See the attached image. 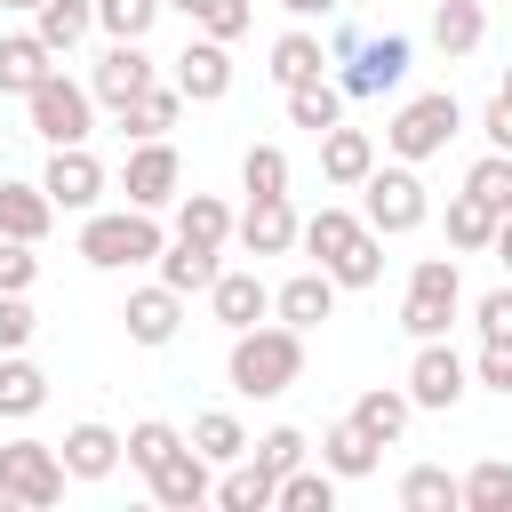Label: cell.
Masks as SVG:
<instances>
[{"label":"cell","instance_id":"obj_14","mask_svg":"<svg viewBox=\"0 0 512 512\" xmlns=\"http://www.w3.org/2000/svg\"><path fill=\"white\" fill-rule=\"evenodd\" d=\"M152 80H160V64L144 56V40H112V48L96 56V72H88V88H96V104H104V112L136 104V96H144Z\"/></svg>","mask_w":512,"mask_h":512},{"label":"cell","instance_id":"obj_28","mask_svg":"<svg viewBox=\"0 0 512 512\" xmlns=\"http://www.w3.org/2000/svg\"><path fill=\"white\" fill-rule=\"evenodd\" d=\"M40 408H48V368L24 360V352H0V416L24 424V416H40Z\"/></svg>","mask_w":512,"mask_h":512},{"label":"cell","instance_id":"obj_30","mask_svg":"<svg viewBox=\"0 0 512 512\" xmlns=\"http://www.w3.org/2000/svg\"><path fill=\"white\" fill-rule=\"evenodd\" d=\"M400 512H464V480L448 464H408L400 472Z\"/></svg>","mask_w":512,"mask_h":512},{"label":"cell","instance_id":"obj_18","mask_svg":"<svg viewBox=\"0 0 512 512\" xmlns=\"http://www.w3.org/2000/svg\"><path fill=\"white\" fill-rule=\"evenodd\" d=\"M120 320H128V344L160 352V344H176V328H184V296H176L168 280H152V288H136V296L120 304Z\"/></svg>","mask_w":512,"mask_h":512},{"label":"cell","instance_id":"obj_34","mask_svg":"<svg viewBox=\"0 0 512 512\" xmlns=\"http://www.w3.org/2000/svg\"><path fill=\"white\" fill-rule=\"evenodd\" d=\"M216 504H224V512H272V504H280V480H272L256 456H240V464H224Z\"/></svg>","mask_w":512,"mask_h":512},{"label":"cell","instance_id":"obj_17","mask_svg":"<svg viewBox=\"0 0 512 512\" xmlns=\"http://www.w3.org/2000/svg\"><path fill=\"white\" fill-rule=\"evenodd\" d=\"M152 504H168V512H200V504H216V464L184 440V448L152 472Z\"/></svg>","mask_w":512,"mask_h":512},{"label":"cell","instance_id":"obj_25","mask_svg":"<svg viewBox=\"0 0 512 512\" xmlns=\"http://www.w3.org/2000/svg\"><path fill=\"white\" fill-rule=\"evenodd\" d=\"M288 96V128H312V136H328L336 120H344V80L336 72H320V80H296V88H280Z\"/></svg>","mask_w":512,"mask_h":512},{"label":"cell","instance_id":"obj_42","mask_svg":"<svg viewBox=\"0 0 512 512\" xmlns=\"http://www.w3.org/2000/svg\"><path fill=\"white\" fill-rule=\"evenodd\" d=\"M240 192H248V200L288 192V152H280V144H248V152H240Z\"/></svg>","mask_w":512,"mask_h":512},{"label":"cell","instance_id":"obj_9","mask_svg":"<svg viewBox=\"0 0 512 512\" xmlns=\"http://www.w3.org/2000/svg\"><path fill=\"white\" fill-rule=\"evenodd\" d=\"M464 392H472V360H464L448 336H424V344H416V360H408V400H416V408H432V416H448Z\"/></svg>","mask_w":512,"mask_h":512},{"label":"cell","instance_id":"obj_23","mask_svg":"<svg viewBox=\"0 0 512 512\" xmlns=\"http://www.w3.org/2000/svg\"><path fill=\"white\" fill-rule=\"evenodd\" d=\"M408 416H416V400H408V384H368L360 400H352V424L376 440V448H392L400 432H408Z\"/></svg>","mask_w":512,"mask_h":512},{"label":"cell","instance_id":"obj_39","mask_svg":"<svg viewBox=\"0 0 512 512\" xmlns=\"http://www.w3.org/2000/svg\"><path fill=\"white\" fill-rule=\"evenodd\" d=\"M464 512H512V464L504 456H480L464 472Z\"/></svg>","mask_w":512,"mask_h":512},{"label":"cell","instance_id":"obj_16","mask_svg":"<svg viewBox=\"0 0 512 512\" xmlns=\"http://www.w3.org/2000/svg\"><path fill=\"white\" fill-rule=\"evenodd\" d=\"M336 296H344L336 272H328V264H304V272H288V280L272 288V320H288V328L312 336L320 320H336Z\"/></svg>","mask_w":512,"mask_h":512},{"label":"cell","instance_id":"obj_2","mask_svg":"<svg viewBox=\"0 0 512 512\" xmlns=\"http://www.w3.org/2000/svg\"><path fill=\"white\" fill-rule=\"evenodd\" d=\"M296 248H312V256L336 272V288H376V280H384V232H376L368 216H352V208L304 216V240H296Z\"/></svg>","mask_w":512,"mask_h":512},{"label":"cell","instance_id":"obj_45","mask_svg":"<svg viewBox=\"0 0 512 512\" xmlns=\"http://www.w3.org/2000/svg\"><path fill=\"white\" fill-rule=\"evenodd\" d=\"M192 24H200L208 40H240V32L256 24V8H248V0H200V16H192Z\"/></svg>","mask_w":512,"mask_h":512},{"label":"cell","instance_id":"obj_13","mask_svg":"<svg viewBox=\"0 0 512 512\" xmlns=\"http://www.w3.org/2000/svg\"><path fill=\"white\" fill-rule=\"evenodd\" d=\"M168 80L184 88V104H224L232 96V40H184L176 48V64H168Z\"/></svg>","mask_w":512,"mask_h":512},{"label":"cell","instance_id":"obj_53","mask_svg":"<svg viewBox=\"0 0 512 512\" xmlns=\"http://www.w3.org/2000/svg\"><path fill=\"white\" fill-rule=\"evenodd\" d=\"M168 8H176V16H200V0H168Z\"/></svg>","mask_w":512,"mask_h":512},{"label":"cell","instance_id":"obj_48","mask_svg":"<svg viewBox=\"0 0 512 512\" xmlns=\"http://www.w3.org/2000/svg\"><path fill=\"white\" fill-rule=\"evenodd\" d=\"M472 376H480L488 392H504V400H512V336H480V360H472Z\"/></svg>","mask_w":512,"mask_h":512},{"label":"cell","instance_id":"obj_40","mask_svg":"<svg viewBox=\"0 0 512 512\" xmlns=\"http://www.w3.org/2000/svg\"><path fill=\"white\" fill-rule=\"evenodd\" d=\"M168 16V0H96V32L104 40H144Z\"/></svg>","mask_w":512,"mask_h":512},{"label":"cell","instance_id":"obj_44","mask_svg":"<svg viewBox=\"0 0 512 512\" xmlns=\"http://www.w3.org/2000/svg\"><path fill=\"white\" fill-rule=\"evenodd\" d=\"M248 456H256V464H264V472H272V480H288V472H296V464H304V456H312V440H304V432H296V424H272V432H264V440H256V448H248Z\"/></svg>","mask_w":512,"mask_h":512},{"label":"cell","instance_id":"obj_35","mask_svg":"<svg viewBox=\"0 0 512 512\" xmlns=\"http://www.w3.org/2000/svg\"><path fill=\"white\" fill-rule=\"evenodd\" d=\"M32 32H40L56 56H72V48L96 32V0H40V8H32Z\"/></svg>","mask_w":512,"mask_h":512},{"label":"cell","instance_id":"obj_47","mask_svg":"<svg viewBox=\"0 0 512 512\" xmlns=\"http://www.w3.org/2000/svg\"><path fill=\"white\" fill-rule=\"evenodd\" d=\"M40 336V312H32V296H0V352H24Z\"/></svg>","mask_w":512,"mask_h":512},{"label":"cell","instance_id":"obj_20","mask_svg":"<svg viewBox=\"0 0 512 512\" xmlns=\"http://www.w3.org/2000/svg\"><path fill=\"white\" fill-rule=\"evenodd\" d=\"M56 232V200H48V184H16V176H0V240H48Z\"/></svg>","mask_w":512,"mask_h":512},{"label":"cell","instance_id":"obj_12","mask_svg":"<svg viewBox=\"0 0 512 512\" xmlns=\"http://www.w3.org/2000/svg\"><path fill=\"white\" fill-rule=\"evenodd\" d=\"M40 184H48V200H56L64 216H88V208L104 200L112 168H104L88 144H56V152H48V168H40Z\"/></svg>","mask_w":512,"mask_h":512},{"label":"cell","instance_id":"obj_33","mask_svg":"<svg viewBox=\"0 0 512 512\" xmlns=\"http://www.w3.org/2000/svg\"><path fill=\"white\" fill-rule=\"evenodd\" d=\"M176 112H184V88H176V80H152V88H144L136 104H120L112 120H120V136H168Z\"/></svg>","mask_w":512,"mask_h":512},{"label":"cell","instance_id":"obj_49","mask_svg":"<svg viewBox=\"0 0 512 512\" xmlns=\"http://www.w3.org/2000/svg\"><path fill=\"white\" fill-rule=\"evenodd\" d=\"M472 320H480V336H512V280L488 288V296L472 304Z\"/></svg>","mask_w":512,"mask_h":512},{"label":"cell","instance_id":"obj_54","mask_svg":"<svg viewBox=\"0 0 512 512\" xmlns=\"http://www.w3.org/2000/svg\"><path fill=\"white\" fill-rule=\"evenodd\" d=\"M0 8H24V16H32V8H40V0H0Z\"/></svg>","mask_w":512,"mask_h":512},{"label":"cell","instance_id":"obj_4","mask_svg":"<svg viewBox=\"0 0 512 512\" xmlns=\"http://www.w3.org/2000/svg\"><path fill=\"white\" fill-rule=\"evenodd\" d=\"M456 128H464V104L448 96V88H424V96H408L400 112H392V128H384V152L392 160H440L448 144H456Z\"/></svg>","mask_w":512,"mask_h":512},{"label":"cell","instance_id":"obj_21","mask_svg":"<svg viewBox=\"0 0 512 512\" xmlns=\"http://www.w3.org/2000/svg\"><path fill=\"white\" fill-rule=\"evenodd\" d=\"M368 168H376V136L336 120V128L320 136V176H328L336 192H360V184H368Z\"/></svg>","mask_w":512,"mask_h":512},{"label":"cell","instance_id":"obj_46","mask_svg":"<svg viewBox=\"0 0 512 512\" xmlns=\"http://www.w3.org/2000/svg\"><path fill=\"white\" fill-rule=\"evenodd\" d=\"M32 280H40L32 240H0V296H32Z\"/></svg>","mask_w":512,"mask_h":512},{"label":"cell","instance_id":"obj_8","mask_svg":"<svg viewBox=\"0 0 512 512\" xmlns=\"http://www.w3.org/2000/svg\"><path fill=\"white\" fill-rule=\"evenodd\" d=\"M456 304H464L456 256H416L408 296H400V328H408L416 344H424V336H448V328H456Z\"/></svg>","mask_w":512,"mask_h":512},{"label":"cell","instance_id":"obj_10","mask_svg":"<svg viewBox=\"0 0 512 512\" xmlns=\"http://www.w3.org/2000/svg\"><path fill=\"white\" fill-rule=\"evenodd\" d=\"M120 192H128V208H176V192H184L176 144L168 136H136V152L120 160Z\"/></svg>","mask_w":512,"mask_h":512},{"label":"cell","instance_id":"obj_6","mask_svg":"<svg viewBox=\"0 0 512 512\" xmlns=\"http://www.w3.org/2000/svg\"><path fill=\"white\" fill-rule=\"evenodd\" d=\"M360 192H368V200H360V216H368L384 240H400V232H424V216H432V192H424L416 160H392V168L376 160Z\"/></svg>","mask_w":512,"mask_h":512},{"label":"cell","instance_id":"obj_31","mask_svg":"<svg viewBox=\"0 0 512 512\" xmlns=\"http://www.w3.org/2000/svg\"><path fill=\"white\" fill-rule=\"evenodd\" d=\"M488 40V8L480 0H432V48L440 56H472Z\"/></svg>","mask_w":512,"mask_h":512},{"label":"cell","instance_id":"obj_3","mask_svg":"<svg viewBox=\"0 0 512 512\" xmlns=\"http://www.w3.org/2000/svg\"><path fill=\"white\" fill-rule=\"evenodd\" d=\"M160 248H168L160 208H88V224H80V264H96V272L160 264Z\"/></svg>","mask_w":512,"mask_h":512},{"label":"cell","instance_id":"obj_37","mask_svg":"<svg viewBox=\"0 0 512 512\" xmlns=\"http://www.w3.org/2000/svg\"><path fill=\"white\" fill-rule=\"evenodd\" d=\"M496 224H504V216H496L488 200H472V192H456V200H448V248H456V256H488Z\"/></svg>","mask_w":512,"mask_h":512},{"label":"cell","instance_id":"obj_55","mask_svg":"<svg viewBox=\"0 0 512 512\" xmlns=\"http://www.w3.org/2000/svg\"><path fill=\"white\" fill-rule=\"evenodd\" d=\"M496 96H512V64H504V88H496Z\"/></svg>","mask_w":512,"mask_h":512},{"label":"cell","instance_id":"obj_27","mask_svg":"<svg viewBox=\"0 0 512 512\" xmlns=\"http://www.w3.org/2000/svg\"><path fill=\"white\" fill-rule=\"evenodd\" d=\"M320 464H328L336 480H368V472L384 464V448H376V440H368V432H360L352 416H336V424L320 432Z\"/></svg>","mask_w":512,"mask_h":512},{"label":"cell","instance_id":"obj_32","mask_svg":"<svg viewBox=\"0 0 512 512\" xmlns=\"http://www.w3.org/2000/svg\"><path fill=\"white\" fill-rule=\"evenodd\" d=\"M280 88H296V80H320L328 72V48H320V32H304V24H288L280 40H272V64H264Z\"/></svg>","mask_w":512,"mask_h":512},{"label":"cell","instance_id":"obj_5","mask_svg":"<svg viewBox=\"0 0 512 512\" xmlns=\"http://www.w3.org/2000/svg\"><path fill=\"white\" fill-rule=\"evenodd\" d=\"M24 112H32V136H40L48 152H56V144H88V136H96V88H88V80H72L64 64L24 96Z\"/></svg>","mask_w":512,"mask_h":512},{"label":"cell","instance_id":"obj_51","mask_svg":"<svg viewBox=\"0 0 512 512\" xmlns=\"http://www.w3.org/2000/svg\"><path fill=\"white\" fill-rule=\"evenodd\" d=\"M280 8H288V16H296V24H312V16H336V8H344V0H280Z\"/></svg>","mask_w":512,"mask_h":512},{"label":"cell","instance_id":"obj_41","mask_svg":"<svg viewBox=\"0 0 512 512\" xmlns=\"http://www.w3.org/2000/svg\"><path fill=\"white\" fill-rule=\"evenodd\" d=\"M176 448H184V432H176V424H160V416H144V424H128V464H136L144 480H152V472H160V464H168Z\"/></svg>","mask_w":512,"mask_h":512},{"label":"cell","instance_id":"obj_19","mask_svg":"<svg viewBox=\"0 0 512 512\" xmlns=\"http://www.w3.org/2000/svg\"><path fill=\"white\" fill-rule=\"evenodd\" d=\"M56 448H64V472H72V480H112V472H120V456H128V432H112V424L80 416Z\"/></svg>","mask_w":512,"mask_h":512},{"label":"cell","instance_id":"obj_24","mask_svg":"<svg viewBox=\"0 0 512 512\" xmlns=\"http://www.w3.org/2000/svg\"><path fill=\"white\" fill-rule=\"evenodd\" d=\"M48 72H56V48L40 32H8L0 40V96H32Z\"/></svg>","mask_w":512,"mask_h":512},{"label":"cell","instance_id":"obj_50","mask_svg":"<svg viewBox=\"0 0 512 512\" xmlns=\"http://www.w3.org/2000/svg\"><path fill=\"white\" fill-rule=\"evenodd\" d=\"M480 136H488V152H512V96H496L480 112Z\"/></svg>","mask_w":512,"mask_h":512},{"label":"cell","instance_id":"obj_29","mask_svg":"<svg viewBox=\"0 0 512 512\" xmlns=\"http://www.w3.org/2000/svg\"><path fill=\"white\" fill-rule=\"evenodd\" d=\"M184 440H192V448H200V456H208V464H216V472H224V464H240V456H248V448H256V440H248V424H240V416H232V408H200V416H192V432H184Z\"/></svg>","mask_w":512,"mask_h":512},{"label":"cell","instance_id":"obj_15","mask_svg":"<svg viewBox=\"0 0 512 512\" xmlns=\"http://www.w3.org/2000/svg\"><path fill=\"white\" fill-rule=\"evenodd\" d=\"M232 240H240L248 256H288V248L304 240V216H296V200H288V192H264V200H248V208H240Z\"/></svg>","mask_w":512,"mask_h":512},{"label":"cell","instance_id":"obj_43","mask_svg":"<svg viewBox=\"0 0 512 512\" xmlns=\"http://www.w3.org/2000/svg\"><path fill=\"white\" fill-rule=\"evenodd\" d=\"M464 192H472V200H488L496 216H512V152H480V160H472V176H464Z\"/></svg>","mask_w":512,"mask_h":512},{"label":"cell","instance_id":"obj_22","mask_svg":"<svg viewBox=\"0 0 512 512\" xmlns=\"http://www.w3.org/2000/svg\"><path fill=\"white\" fill-rule=\"evenodd\" d=\"M208 312H216V328H256V320H272V288L256 280V272H216V288H208Z\"/></svg>","mask_w":512,"mask_h":512},{"label":"cell","instance_id":"obj_52","mask_svg":"<svg viewBox=\"0 0 512 512\" xmlns=\"http://www.w3.org/2000/svg\"><path fill=\"white\" fill-rule=\"evenodd\" d=\"M488 256H496V264H504V272H512V216H504V224H496V240H488Z\"/></svg>","mask_w":512,"mask_h":512},{"label":"cell","instance_id":"obj_11","mask_svg":"<svg viewBox=\"0 0 512 512\" xmlns=\"http://www.w3.org/2000/svg\"><path fill=\"white\" fill-rule=\"evenodd\" d=\"M408 32H376V40H360L344 64H336V80H344V96H392L400 80H408Z\"/></svg>","mask_w":512,"mask_h":512},{"label":"cell","instance_id":"obj_1","mask_svg":"<svg viewBox=\"0 0 512 512\" xmlns=\"http://www.w3.org/2000/svg\"><path fill=\"white\" fill-rule=\"evenodd\" d=\"M296 376H304V328H288V320L240 328L232 352H224V384H232L240 400H280Z\"/></svg>","mask_w":512,"mask_h":512},{"label":"cell","instance_id":"obj_36","mask_svg":"<svg viewBox=\"0 0 512 512\" xmlns=\"http://www.w3.org/2000/svg\"><path fill=\"white\" fill-rule=\"evenodd\" d=\"M232 224H240V216H232L216 192H176V240H208V248H224Z\"/></svg>","mask_w":512,"mask_h":512},{"label":"cell","instance_id":"obj_26","mask_svg":"<svg viewBox=\"0 0 512 512\" xmlns=\"http://www.w3.org/2000/svg\"><path fill=\"white\" fill-rule=\"evenodd\" d=\"M216 256H224V248H208V240H168V248H160V280H168L176 296H208L216 272H224Z\"/></svg>","mask_w":512,"mask_h":512},{"label":"cell","instance_id":"obj_7","mask_svg":"<svg viewBox=\"0 0 512 512\" xmlns=\"http://www.w3.org/2000/svg\"><path fill=\"white\" fill-rule=\"evenodd\" d=\"M64 448L56 440H8L0 448V504H24V512H48L64 504Z\"/></svg>","mask_w":512,"mask_h":512},{"label":"cell","instance_id":"obj_38","mask_svg":"<svg viewBox=\"0 0 512 512\" xmlns=\"http://www.w3.org/2000/svg\"><path fill=\"white\" fill-rule=\"evenodd\" d=\"M280 512H336V472L328 464H296L280 480Z\"/></svg>","mask_w":512,"mask_h":512}]
</instances>
